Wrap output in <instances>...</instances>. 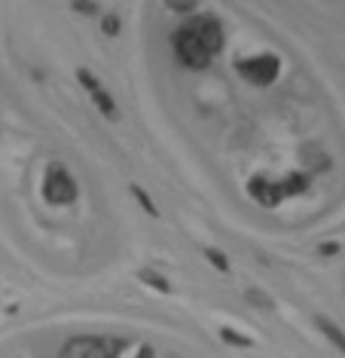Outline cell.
<instances>
[{
	"instance_id": "30bf717a",
	"label": "cell",
	"mask_w": 345,
	"mask_h": 358,
	"mask_svg": "<svg viewBox=\"0 0 345 358\" xmlns=\"http://www.w3.org/2000/svg\"><path fill=\"white\" fill-rule=\"evenodd\" d=\"M302 157H306V166H309V169H321V172H327V169H330V159H327L324 150L306 148V150H302Z\"/></svg>"
},
{
	"instance_id": "e0dca14e",
	"label": "cell",
	"mask_w": 345,
	"mask_h": 358,
	"mask_svg": "<svg viewBox=\"0 0 345 358\" xmlns=\"http://www.w3.org/2000/svg\"><path fill=\"white\" fill-rule=\"evenodd\" d=\"M117 31H119V19H117V15H108V19H104V34H117Z\"/></svg>"
},
{
	"instance_id": "ac0fdd59",
	"label": "cell",
	"mask_w": 345,
	"mask_h": 358,
	"mask_svg": "<svg viewBox=\"0 0 345 358\" xmlns=\"http://www.w3.org/2000/svg\"><path fill=\"white\" fill-rule=\"evenodd\" d=\"M73 10H80V13H86V15H92V13H98V6L95 3H71Z\"/></svg>"
},
{
	"instance_id": "5b68a950",
	"label": "cell",
	"mask_w": 345,
	"mask_h": 358,
	"mask_svg": "<svg viewBox=\"0 0 345 358\" xmlns=\"http://www.w3.org/2000/svg\"><path fill=\"white\" fill-rule=\"evenodd\" d=\"M186 25L199 34V40L208 46L211 55H217L220 50H223V25H220L214 15H196V19H190Z\"/></svg>"
},
{
	"instance_id": "277c9868",
	"label": "cell",
	"mask_w": 345,
	"mask_h": 358,
	"mask_svg": "<svg viewBox=\"0 0 345 358\" xmlns=\"http://www.w3.org/2000/svg\"><path fill=\"white\" fill-rule=\"evenodd\" d=\"M238 74L254 86H272L278 74H281V59L278 55H254V59L238 62Z\"/></svg>"
},
{
	"instance_id": "4fadbf2b",
	"label": "cell",
	"mask_w": 345,
	"mask_h": 358,
	"mask_svg": "<svg viewBox=\"0 0 345 358\" xmlns=\"http://www.w3.org/2000/svg\"><path fill=\"white\" fill-rule=\"evenodd\" d=\"M131 196H135L138 202H141V206H144V211H147V215H153V217H156V215H159V208H156V206H153V199H150V196H147V193H144V190H141V187H138V184H135V187H131Z\"/></svg>"
},
{
	"instance_id": "8992f818",
	"label": "cell",
	"mask_w": 345,
	"mask_h": 358,
	"mask_svg": "<svg viewBox=\"0 0 345 358\" xmlns=\"http://www.w3.org/2000/svg\"><path fill=\"white\" fill-rule=\"evenodd\" d=\"M248 193L260 202L263 208H275L278 202L284 199L281 184H278V181H269V178H263V175H254V178H251V181H248Z\"/></svg>"
},
{
	"instance_id": "6da1fadb",
	"label": "cell",
	"mask_w": 345,
	"mask_h": 358,
	"mask_svg": "<svg viewBox=\"0 0 345 358\" xmlns=\"http://www.w3.org/2000/svg\"><path fill=\"white\" fill-rule=\"evenodd\" d=\"M126 340L110 337H73L64 343L61 358H117Z\"/></svg>"
},
{
	"instance_id": "8fae6325",
	"label": "cell",
	"mask_w": 345,
	"mask_h": 358,
	"mask_svg": "<svg viewBox=\"0 0 345 358\" xmlns=\"http://www.w3.org/2000/svg\"><path fill=\"white\" fill-rule=\"evenodd\" d=\"M138 279H141L144 285H150V288H156V291H162V294H168V291H171V285L162 279L159 273H153V270H141V273H138Z\"/></svg>"
},
{
	"instance_id": "9a60e30c",
	"label": "cell",
	"mask_w": 345,
	"mask_h": 358,
	"mask_svg": "<svg viewBox=\"0 0 345 358\" xmlns=\"http://www.w3.org/2000/svg\"><path fill=\"white\" fill-rule=\"evenodd\" d=\"M168 10H175V13H196L199 10V3L196 0H168Z\"/></svg>"
},
{
	"instance_id": "ba28073f",
	"label": "cell",
	"mask_w": 345,
	"mask_h": 358,
	"mask_svg": "<svg viewBox=\"0 0 345 358\" xmlns=\"http://www.w3.org/2000/svg\"><path fill=\"white\" fill-rule=\"evenodd\" d=\"M315 324H318V331H321L324 337L330 340V343H333V346H336V349H339V352L345 355V331L339 328V324L330 322V319H327V315H318Z\"/></svg>"
},
{
	"instance_id": "3957f363",
	"label": "cell",
	"mask_w": 345,
	"mask_h": 358,
	"mask_svg": "<svg viewBox=\"0 0 345 358\" xmlns=\"http://www.w3.org/2000/svg\"><path fill=\"white\" fill-rule=\"evenodd\" d=\"M175 52H177V59L184 62L186 68H196V71L208 68L211 59H214V55L208 52V46L202 43L199 34H196L190 25L177 28V34H175Z\"/></svg>"
},
{
	"instance_id": "52a82bcc",
	"label": "cell",
	"mask_w": 345,
	"mask_h": 358,
	"mask_svg": "<svg viewBox=\"0 0 345 358\" xmlns=\"http://www.w3.org/2000/svg\"><path fill=\"white\" fill-rule=\"evenodd\" d=\"M77 77H80V83L86 86V92L92 95V101L98 104V110L104 113V117H110V120H117V104H113V99H110V92L108 89H104L101 83H98V80L89 74V71L83 68V71H77Z\"/></svg>"
},
{
	"instance_id": "7c38bea8",
	"label": "cell",
	"mask_w": 345,
	"mask_h": 358,
	"mask_svg": "<svg viewBox=\"0 0 345 358\" xmlns=\"http://www.w3.org/2000/svg\"><path fill=\"white\" fill-rule=\"evenodd\" d=\"M205 257H208V260H211V266H217L220 273H229V260H226L223 251H217V248H205Z\"/></svg>"
},
{
	"instance_id": "2e32d148",
	"label": "cell",
	"mask_w": 345,
	"mask_h": 358,
	"mask_svg": "<svg viewBox=\"0 0 345 358\" xmlns=\"http://www.w3.org/2000/svg\"><path fill=\"white\" fill-rule=\"evenodd\" d=\"M220 337H223L226 343H233V346H244V349L251 346V340H248V337H238V334H233V328H223V331H220Z\"/></svg>"
},
{
	"instance_id": "7a4b0ae2",
	"label": "cell",
	"mask_w": 345,
	"mask_h": 358,
	"mask_svg": "<svg viewBox=\"0 0 345 358\" xmlns=\"http://www.w3.org/2000/svg\"><path fill=\"white\" fill-rule=\"evenodd\" d=\"M77 181H73V175L68 172L64 166H49L46 169V181H43V196L49 206H71L73 199H77Z\"/></svg>"
},
{
	"instance_id": "9c48e42d",
	"label": "cell",
	"mask_w": 345,
	"mask_h": 358,
	"mask_svg": "<svg viewBox=\"0 0 345 358\" xmlns=\"http://www.w3.org/2000/svg\"><path fill=\"white\" fill-rule=\"evenodd\" d=\"M278 184H281V193H284V199H287V196H300V193H306L309 187H311V178L309 175H287Z\"/></svg>"
},
{
	"instance_id": "d6986e66",
	"label": "cell",
	"mask_w": 345,
	"mask_h": 358,
	"mask_svg": "<svg viewBox=\"0 0 345 358\" xmlns=\"http://www.w3.org/2000/svg\"><path fill=\"white\" fill-rule=\"evenodd\" d=\"M156 352H153V346H141V352H138L135 358H153Z\"/></svg>"
},
{
	"instance_id": "5bb4252c",
	"label": "cell",
	"mask_w": 345,
	"mask_h": 358,
	"mask_svg": "<svg viewBox=\"0 0 345 358\" xmlns=\"http://www.w3.org/2000/svg\"><path fill=\"white\" fill-rule=\"evenodd\" d=\"M248 300H251L254 306H260V309H272V297L263 294V291H257V288H251V291H248Z\"/></svg>"
},
{
	"instance_id": "ffe728a7",
	"label": "cell",
	"mask_w": 345,
	"mask_h": 358,
	"mask_svg": "<svg viewBox=\"0 0 345 358\" xmlns=\"http://www.w3.org/2000/svg\"><path fill=\"white\" fill-rule=\"evenodd\" d=\"M336 251H339V245H333V242H330V245L321 248V255H336Z\"/></svg>"
}]
</instances>
